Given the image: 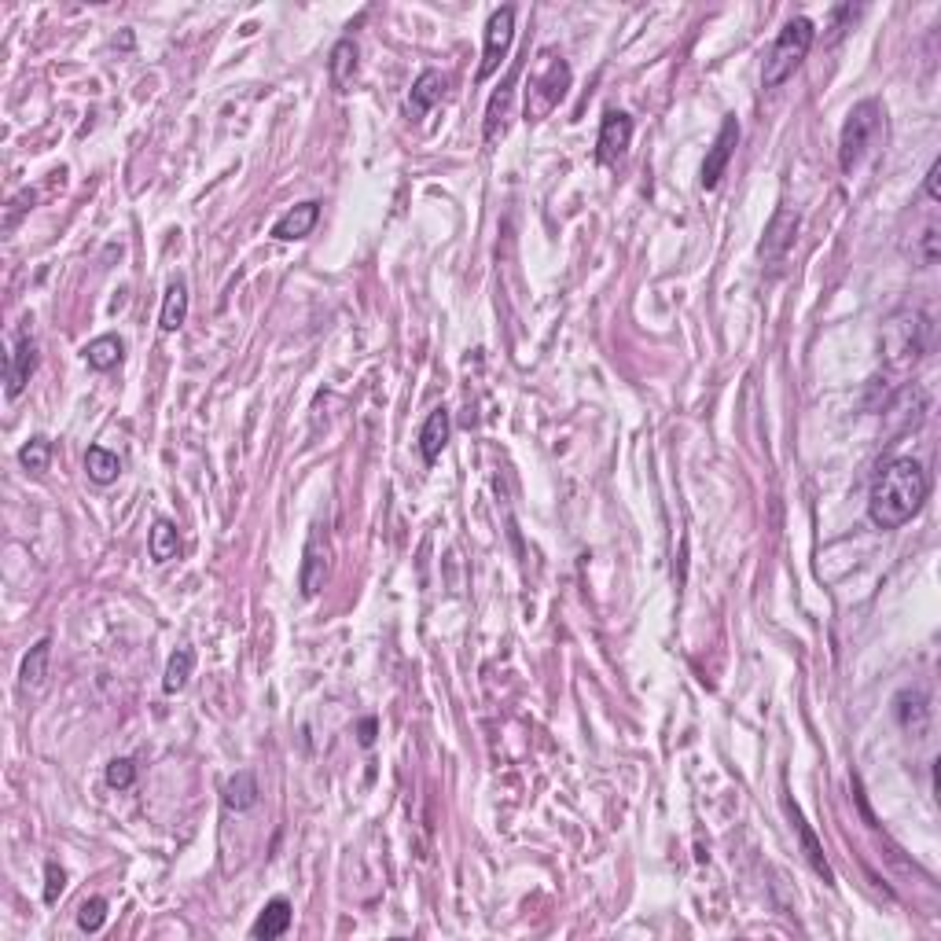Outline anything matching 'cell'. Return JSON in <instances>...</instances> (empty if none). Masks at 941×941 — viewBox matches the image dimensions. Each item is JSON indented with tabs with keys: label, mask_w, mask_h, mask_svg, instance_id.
Listing matches in <instances>:
<instances>
[{
	"label": "cell",
	"mask_w": 941,
	"mask_h": 941,
	"mask_svg": "<svg viewBox=\"0 0 941 941\" xmlns=\"http://www.w3.org/2000/svg\"><path fill=\"white\" fill-rule=\"evenodd\" d=\"M511 41H515V8L504 4L497 12L489 15L486 23V45H482V63H478V81L493 78L500 70V63L508 59Z\"/></svg>",
	"instance_id": "cell-5"
},
{
	"label": "cell",
	"mask_w": 941,
	"mask_h": 941,
	"mask_svg": "<svg viewBox=\"0 0 941 941\" xmlns=\"http://www.w3.org/2000/svg\"><path fill=\"white\" fill-rule=\"evenodd\" d=\"M567 89H570L567 59H559V56H552V52H545V63L533 70L530 81H526V107H522L526 122H545L548 114H552L559 103H563Z\"/></svg>",
	"instance_id": "cell-4"
},
{
	"label": "cell",
	"mask_w": 941,
	"mask_h": 941,
	"mask_svg": "<svg viewBox=\"0 0 941 941\" xmlns=\"http://www.w3.org/2000/svg\"><path fill=\"white\" fill-rule=\"evenodd\" d=\"M515 81H519V63L504 74V81H500V89L493 92V100H489L486 107V129H482V137H486V144H497L504 133H508V122H511V100H515Z\"/></svg>",
	"instance_id": "cell-9"
},
{
	"label": "cell",
	"mask_w": 941,
	"mask_h": 941,
	"mask_svg": "<svg viewBox=\"0 0 941 941\" xmlns=\"http://www.w3.org/2000/svg\"><path fill=\"white\" fill-rule=\"evenodd\" d=\"M912 324H905V317H894L886 324V350H890V361L894 364H916L919 353H923V331H927V320L912 313Z\"/></svg>",
	"instance_id": "cell-8"
},
{
	"label": "cell",
	"mask_w": 941,
	"mask_h": 941,
	"mask_svg": "<svg viewBox=\"0 0 941 941\" xmlns=\"http://www.w3.org/2000/svg\"><path fill=\"white\" fill-rule=\"evenodd\" d=\"M34 372H37V342L30 331H19L12 353H8V361H4V394H8V401H15V397L23 394Z\"/></svg>",
	"instance_id": "cell-7"
},
{
	"label": "cell",
	"mask_w": 941,
	"mask_h": 941,
	"mask_svg": "<svg viewBox=\"0 0 941 941\" xmlns=\"http://www.w3.org/2000/svg\"><path fill=\"white\" fill-rule=\"evenodd\" d=\"M633 144V118L625 111H607L600 125V140H596V155L600 162H618Z\"/></svg>",
	"instance_id": "cell-10"
},
{
	"label": "cell",
	"mask_w": 941,
	"mask_h": 941,
	"mask_svg": "<svg viewBox=\"0 0 941 941\" xmlns=\"http://www.w3.org/2000/svg\"><path fill=\"white\" fill-rule=\"evenodd\" d=\"M938 261V228H927L923 232V265H934Z\"/></svg>",
	"instance_id": "cell-33"
},
{
	"label": "cell",
	"mask_w": 941,
	"mask_h": 941,
	"mask_svg": "<svg viewBox=\"0 0 941 941\" xmlns=\"http://www.w3.org/2000/svg\"><path fill=\"white\" fill-rule=\"evenodd\" d=\"M103 776H107V783H111V787L125 791V787H133V780H137V765H133L129 758H114L111 765H107V772H103Z\"/></svg>",
	"instance_id": "cell-30"
},
{
	"label": "cell",
	"mask_w": 941,
	"mask_h": 941,
	"mask_svg": "<svg viewBox=\"0 0 941 941\" xmlns=\"http://www.w3.org/2000/svg\"><path fill=\"white\" fill-rule=\"evenodd\" d=\"M63 886H67V872H63L56 861H48L45 864V901L48 905H56L59 894H63Z\"/></svg>",
	"instance_id": "cell-31"
},
{
	"label": "cell",
	"mask_w": 941,
	"mask_h": 941,
	"mask_svg": "<svg viewBox=\"0 0 941 941\" xmlns=\"http://www.w3.org/2000/svg\"><path fill=\"white\" fill-rule=\"evenodd\" d=\"M261 798L258 791V780H254V772H236L232 780L225 783V805L228 809H236V813H247V809H254Z\"/></svg>",
	"instance_id": "cell-23"
},
{
	"label": "cell",
	"mask_w": 941,
	"mask_h": 941,
	"mask_svg": "<svg viewBox=\"0 0 941 941\" xmlns=\"http://www.w3.org/2000/svg\"><path fill=\"white\" fill-rule=\"evenodd\" d=\"M52 442H48L45 434H37V438H30V442L19 449V464L30 471V475H45L48 467H52Z\"/></svg>",
	"instance_id": "cell-27"
},
{
	"label": "cell",
	"mask_w": 941,
	"mask_h": 941,
	"mask_svg": "<svg viewBox=\"0 0 941 941\" xmlns=\"http://www.w3.org/2000/svg\"><path fill=\"white\" fill-rule=\"evenodd\" d=\"M48 658H52V640H37L23 658V669H19V684L23 692H41L48 681Z\"/></svg>",
	"instance_id": "cell-19"
},
{
	"label": "cell",
	"mask_w": 941,
	"mask_h": 941,
	"mask_svg": "<svg viewBox=\"0 0 941 941\" xmlns=\"http://www.w3.org/2000/svg\"><path fill=\"white\" fill-rule=\"evenodd\" d=\"M184 320H188V287L181 284V280H173L170 287H166V298H162V331H181Z\"/></svg>",
	"instance_id": "cell-25"
},
{
	"label": "cell",
	"mask_w": 941,
	"mask_h": 941,
	"mask_svg": "<svg viewBox=\"0 0 941 941\" xmlns=\"http://www.w3.org/2000/svg\"><path fill=\"white\" fill-rule=\"evenodd\" d=\"M938 177H941V159H934V162H930V170H927V181H923V192H927V199H934V203L941 199Z\"/></svg>",
	"instance_id": "cell-32"
},
{
	"label": "cell",
	"mask_w": 941,
	"mask_h": 941,
	"mask_svg": "<svg viewBox=\"0 0 941 941\" xmlns=\"http://www.w3.org/2000/svg\"><path fill=\"white\" fill-rule=\"evenodd\" d=\"M445 89H449V78H445L442 70H423L420 78H416V85H412V96H409L412 118H423L434 103H442Z\"/></svg>",
	"instance_id": "cell-15"
},
{
	"label": "cell",
	"mask_w": 941,
	"mask_h": 941,
	"mask_svg": "<svg viewBox=\"0 0 941 941\" xmlns=\"http://www.w3.org/2000/svg\"><path fill=\"white\" fill-rule=\"evenodd\" d=\"M794 232H798V214L791 206H780L772 214L769 228H765V243H761V258L765 261H780L794 243Z\"/></svg>",
	"instance_id": "cell-12"
},
{
	"label": "cell",
	"mask_w": 941,
	"mask_h": 941,
	"mask_svg": "<svg viewBox=\"0 0 941 941\" xmlns=\"http://www.w3.org/2000/svg\"><path fill=\"white\" fill-rule=\"evenodd\" d=\"M813 41H817V26L809 23L805 15L791 19V23L780 30V37L772 41L769 56L761 63V85H765V89H780L783 81L802 67V59L809 56Z\"/></svg>",
	"instance_id": "cell-2"
},
{
	"label": "cell",
	"mask_w": 941,
	"mask_h": 941,
	"mask_svg": "<svg viewBox=\"0 0 941 941\" xmlns=\"http://www.w3.org/2000/svg\"><path fill=\"white\" fill-rule=\"evenodd\" d=\"M897 721H901V728H908L912 736H923L930 725L927 695L919 692V688H905V692L897 695Z\"/></svg>",
	"instance_id": "cell-17"
},
{
	"label": "cell",
	"mask_w": 941,
	"mask_h": 941,
	"mask_svg": "<svg viewBox=\"0 0 941 941\" xmlns=\"http://www.w3.org/2000/svg\"><path fill=\"white\" fill-rule=\"evenodd\" d=\"M317 221H320V203H298L295 210H287V214L273 225V239H280V243L302 239L317 228Z\"/></svg>",
	"instance_id": "cell-14"
},
{
	"label": "cell",
	"mask_w": 941,
	"mask_h": 941,
	"mask_svg": "<svg viewBox=\"0 0 941 941\" xmlns=\"http://www.w3.org/2000/svg\"><path fill=\"white\" fill-rule=\"evenodd\" d=\"M864 8H853V4H839L835 12H831V26H828V34H824V45H839L842 37H846V30L853 26V19L861 15Z\"/></svg>",
	"instance_id": "cell-28"
},
{
	"label": "cell",
	"mask_w": 941,
	"mask_h": 941,
	"mask_svg": "<svg viewBox=\"0 0 941 941\" xmlns=\"http://www.w3.org/2000/svg\"><path fill=\"white\" fill-rule=\"evenodd\" d=\"M357 41L353 37H342L339 45L331 48V59H328V74H331V85L339 92H346L353 85V78H357Z\"/></svg>",
	"instance_id": "cell-18"
},
{
	"label": "cell",
	"mask_w": 941,
	"mask_h": 941,
	"mask_svg": "<svg viewBox=\"0 0 941 941\" xmlns=\"http://www.w3.org/2000/svg\"><path fill=\"white\" fill-rule=\"evenodd\" d=\"M192 669H195V651H192V647H177V651L170 655L166 677H162V688H166V695L184 692V684H188V677H192Z\"/></svg>",
	"instance_id": "cell-26"
},
{
	"label": "cell",
	"mask_w": 941,
	"mask_h": 941,
	"mask_svg": "<svg viewBox=\"0 0 941 941\" xmlns=\"http://www.w3.org/2000/svg\"><path fill=\"white\" fill-rule=\"evenodd\" d=\"M287 930H291V901H284V897H273L269 905L261 908V916L254 919V927H250V938H284Z\"/></svg>",
	"instance_id": "cell-16"
},
{
	"label": "cell",
	"mask_w": 941,
	"mask_h": 941,
	"mask_svg": "<svg viewBox=\"0 0 941 941\" xmlns=\"http://www.w3.org/2000/svg\"><path fill=\"white\" fill-rule=\"evenodd\" d=\"M883 125H886V111H883V103L879 100H861L850 114H846L842 133H839L842 173L857 170V162L868 155V148H875V140H879V133H883Z\"/></svg>",
	"instance_id": "cell-3"
},
{
	"label": "cell",
	"mask_w": 941,
	"mask_h": 941,
	"mask_svg": "<svg viewBox=\"0 0 941 941\" xmlns=\"http://www.w3.org/2000/svg\"><path fill=\"white\" fill-rule=\"evenodd\" d=\"M783 805H787V817H791L794 831H798V842H802V853H805V861H809V868H813V872H817L828 886H835V872H831L828 857H824V846H820V839L813 835V828L805 824L802 809H798L791 798H783Z\"/></svg>",
	"instance_id": "cell-11"
},
{
	"label": "cell",
	"mask_w": 941,
	"mask_h": 941,
	"mask_svg": "<svg viewBox=\"0 0 941 941\" xmlns=\"http://www.w3.org/2000/svg\"><path fill=\"white\" fill-rule=\"evenodd\" d=\"M85 471H89V478L96 482V486H111L114 478L122 475V460H118V453H111L107 445H89V453H85Z\"/></svg>",
	"instance_id": "cell-22"
},
{
	"label": "cell",
	"mask_w": 941,
	"mask_h": 941,
	"mask_svg": "<svg viewBox=\"0 0 941 941\" xmlns=\"http://www.w3.org/2000/svg\"><path fill=\"white\" fill-rule=\"evenodd\" d=\"M736 144H739V118H736V114H728L725 122H721V129H717V137H714V144H710V151H706L703 170H699V184H703L706 192L721 184V177H725V170H728V162H732V155H736Z\"/></svg>",
	"instance_id": "cell-6"
},
{
	"label": "cell",
	"mask_w": 941,
	"mask_h": 941,
	"mask_svg": "<svg viewBox=\"0 0 941 941\" xmlns=\"http://www.w3.org/2000/svg\"><path fill=\"white\" fill-rule=\"evenodd\" d=\"M445 442H449V412L434 409L431 416L423 420V427H420V456H423V464H434V460L442 456Z\"/></svg>",
	"instance_id": "cell-20"
},
{
	"label": "cell",
	"mask_w": 941,
	"mask_h": 941,
	"mask_svg": "<svg viewBox=\"0 0 941 941\" xmlns=\"http://www.w3.org/2000/svg\"><path fill=\"white\" fill-rule=\"evenodd\" d=\"M148 552L155 563H170V559H177V552H181V537H177V526H173L170 519H155V526H151L148 533Z\"/></svg>",
	"instance_id": "cell-24"
},
{
	"label": "cell",
	"mask_w": 941,
	"mask_h": 941,
	"mask_svg": "<svg viewBox=\"0 0 941 941\" xmlns=\"http://www.w3.org/2000/svg\"><path fill=\"white\" fill-rule=\"evenodd\" d=\"M324 578H328V559H324V548H320V530L309 533L306 541V559H302V574H298V589L302 596H317L324 589Z\"/></svg>",
	"instance_id": "cell-13"
},
{
	"label": "cell",
	"mask_w": 941,
	"mask_h": 941,
	"mask_svg": "<svg viewBox=\"0 0 941 941\" xmlns=\"http://www.w3.org/2000/svg\"><path fill=\"white\" fill-rule=\"evenodd\" d=\"M375 743V721L368 717V721H361V747H372Z\"/></svg>",
	"instance_id": "cell-34"
},
{
	"label": "cell",
	"mask_w": 941,
	"mask_h": 941,
	"mask_svg": "<svg viewBox=\"0 0 941 941\" xmlns=\"http://www.w3.org/2000/svg\"><path fill=\"white\" fill-rule=\"evenodd\" d=\"M927 493L930 478L923 471V464L912 460V456H897V460L879 467V475H875L872 497H868V519L879 530H897L912 515H919Z\"/></svg>",
	"instance_id": "cell-1"
},
{
	"label": "cell",
	"mask_w": 941,
	"mask_h": 941,
	"mask_svg": "<svg viewBox=\"0 0 941 941\" xmlns=\"http://www.w3.org/2000/svg\"><path fill=\"white\" fill-rule=\"evenodd\" d=\"M103 919H107V901H103V897H89V901H81L78 927L85 930V934H96V930L103 927Z\"/></svg>",
	"instance_id": "cell-29"
},
{
	"label": "cell",
	"mask_w": 941,
	"mask_h": 941,
	"mask_svg": "<svg viewBox=\"0 0 941 941\" xmlns=\"http://www.w3.org/2000/svg\"><path fill=\"white\" fill-rule=\"evenodd\" d=\"M81 353H85V364H89L92 372H111L114 364H122L125 342L118 339V335H100V339H92Z\"/></svg>",
	"instance_id": "cell-21"
}]
</instances>
